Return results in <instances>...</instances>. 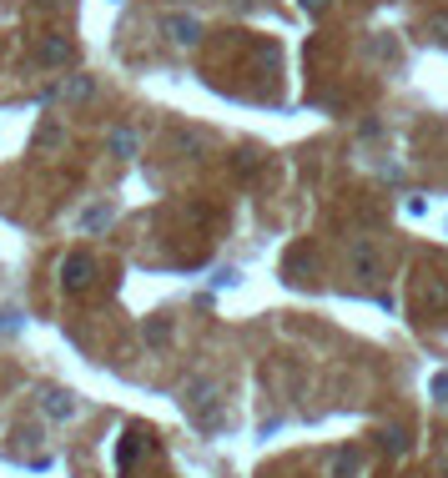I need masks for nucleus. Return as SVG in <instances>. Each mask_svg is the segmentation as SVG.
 I'll return each instance as SVG.
<instances>
[{
  "mask_svg": "<svg viewBox=\"0 0 448 478\" xmlns=\"http://www.w3.org/2000/svg\"><path fill=\"white\" fill-rule=\"evenodd\" d=\"M383 453H403V433H398V428H388V433H383Z\"/></svg>",
  "mask_w": 448,
  "mask_h": 478,
  "instance_id": "14",
  "label": "nucleus"
},
{
  "mask_svg": "<svg viewBox=\"0 0 448 478\" xmlns=\"http://www.w3.org/2000/svg\"><path fill=\"white\" fill-rule=\"evenodd\" d=\"M36 403H40V413L51 418V423H66V418H76V398L66 388H40L36 393Z\"/></svg>",
  "mask_w": 448,
  "mask_h": 478,
  "instance_id": "3",
  "label": "nucleus"
},
{
  "mask_svg": "<svg viewBox=\"0 0 448 478\" xmlns=\"http://www.w3.org/2000/svg\"><path fill=\"white\" fill-rule=\"evenodd\" d=\"M358 464H363L358 448H338L333 453V478H353V474H358Z\"/></svg>",
  "mask_w": 448,
  "mask_h": 478,
  "instance_id": "9",
  "label": "nucleus"
},
{
  "mask_svg": "<svg viewBox=\"0 0 448 478\" xmlns=\"http://www.w3.org/2000/svg\"><path fill=\"white\" fill-rule=\"evenodd\" d=\"M428 393H434L438 403H448V373H434V383H428Z\"/></svg>",
  "mask_w": 448,
  "mask_h": 478,
  "instance_id": "13",
  "label": "nucleus"
},
{
  "mask_svg": "<svg viewBox=\"0 0 448 478\" xmlns=\"http://www.w3.org/2000/svg\"><path fill=\"white\" fill-rule=\"evenodd\" d=\"M328 5H333V0H303V11H312V15H322Z\"/></svg>",
  "mask_w": 448,
  "mask_h": 478,
  "instance_id": "16",
  "label": "nucleus"
},
{
  "mask_svg": "<svg viewBox=\"0 0 448 478\" xmlns=\"http://www.w3.org/2000/svg\"><path fill=\"white\" fill-rule=\"evenodd\" d=\"M162 31L171 36V46H197V36H202L197 15H167V21H162Z\"/></svg>",
  "mask_w": 448,
  "mask_h": 478,
  "instance_id": "5",
  "label": "nucleus"
},
{
  "mask_svg": "<svg viewBox=\"0 0 448 478\" xmlns=\"http://www.w3.org/2000/svg\"><path fill=\"white\" fill-rule=\"evenodd\" d=\"M71 56H76V50H71V40H61V36H46V40L36 46V61H40V66H66Z\"/></svg>",
  "mask_w": 448,
  "mask_h": 478,
  "instance_id": "6",
  "label": "nucleus"
},
{
  "mask_svg": "<svg viewBox=\"0 0 448 478\" xmlns=\"http://www.w3.org/2000/svg\"><path fill=\"white\" fill-rule=\"evenodd\" d=\"M91 282H96V262H91L86 252H76V257H66L61 262V288L66 292H86Z\"/></svg>",
  "mask_w": 448,
  "mask_h": 478,
  "instance_id": "2",
  "label": "nucleus"
},
{
  "mask_svg": "<svg viewBox=\"0 0 448 478\" xmlns=\"http://www.w3.org/2000/svg\"><path fill=\"white\" fill-rule=\"evenodd\" d=\"M141 338L152 342V348H167V342H171V317H146Z\"/></svg>",
  "mask_w": 448,
  "mask_h": 478,
  "instance_id": "7",
  "label": "nucleus"
},
{
  "mask_svg": "<svg viewBox=\"0 0 448 478\" xmlns=\"http://www.w3.org/2000/svg\"><path fill=\"white\" fill-rule=\"evenodd\" d=\"M111 217H116L111 201H96V207H86V212H81V226H86V232H101V226L111 222Z\"/></svg>",
  "mask_w": 448,
  "mask_h": 478,
  "instance_id": "8",
  "label": "nucleus"
},
{
  "mask_svg": "<svg viewBox=\"0 0 448 478\" xmlns=\"http://www.w3.org/2000/svg\"><path fill=\"white\" fill-rule=\"evenodd\" d=\"M131 458H136V438H121L116 443V468H131Z\"/></svg>",
  "mask_w": 448,
  "mask_h": 478,
  "instance_id": "12",
  "label": "nucleus"
},
{
  "mask_svg": "<svg viewBox=\"0 0 448 478\" xmlns=\"http://www.w3.org/2000/svg\"><path fill=\"white\" fill-rule=\"evenodd\" d=\"M36 141H40V146H56V141H61V131H56V126H40Z\"/></svg>",
  "mask_w": 448,
  "mask_h": 478,
  "instance_id": "15",
  "label": "nucleus"
},
{
  "mask_svg": "<svg viewBox=\"0 0 448 478\" xmlns=\"http://www.w3.org/2000/svg\"><path fill=\"white\" fill-rule=\"evenodd\" d=\"M434 36H438V40H448V15H444V21H434Z\"/></svg>",
  "mask_w": 448,
  "mask_h": 478,
  "instance_id": "17",
  "label": "nucleus"
},
{
  "mask_svg": "<svg viewBox=\"0 0 448 478\" xmlns=\"http://www.w3.org/2000/svg\"><path fill=\"white\" fill-rule=\"evenodd\" d=\"M187 413H192V423L202 428V433H217L222 428L227 403H222V388L212 383V377H197L192 388H187Z\"/></svg>",
  "mask_w": 448,
  "mask_h": 478,
  "instance_id": "1",
  "label": "nucleus"
},
{
  "mask_svg": "<svg viewBox=\"0 0 448 478\" xmlns=\"http://www.w3.org/2000/svg\"><path fill=\"white\" fill-rule=\"evenodd\" d=\"M91 91H96V86H91V75H71V81H61V96L66 101H86Z\"/></svg>",
  "mask_w": 448,
  "mask_h": 478,
  "instance_id": "11",
  "label": "nucleus"
},
{
  "mask_svg": "<svg viewBox=\"0 0 448 478\" xmlns=\"http://www.w3.org/2000/svg\"><path fill=\"white\" fill-rule=\"evenodd\" d=\"M111 151H116V156H136V131H131V126H116V131H111Z\"/></svg>",
  "mask_w": 448,
  "mask_h": 478,
  "instance_id": "10",
  "label": "nucleus"
},
{
  "mask_svg": "<svg viewBox=\"0 0 448 478\" xmlns=\"http://www.w3.org/2000/svg\"><path fill=\"white\" fill-rule=\"evenodd\" d=\"M353 267H358V277H368V282H378V277H383V257H378V247H373L368 237L353 242Z\"/></svg>",
  "mask_w": 448,
  "mask_h": 478,
  "instance_id": "4",
  "label": "nucleus"
}]
</instances>
